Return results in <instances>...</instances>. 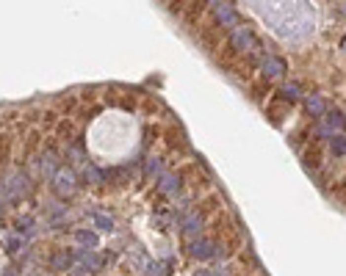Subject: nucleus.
<instances>
[{"label": "nucleus", "mask_w": 346, "mask_h": 276, "mask_svg": "<svg viewBox=\"0 0 346 276\" xmlns=\"http://www.w3.org/2000/svg\"><path fill=\"white\" fill-rule=\"evenodd\" d=\"M92 221L97 224L100 229H106V232H111V229H114V221L108 218V215H100V213H94V215H92Z\"/></svg>", "instance_id": "obj_7"}, {"label": "nucleus", "mask_w": 346, "mask_h": 276, "mask_svg": "<svg viewBox=\"0 0 346 276\" xmlns=\"http://www.w3.org/2000/svg\"><path fill=\"white\" fill-rule=\"evenodd\" d=\"M283 94H285V97H288V100H297V94H299V89H297V86H285V89H283Z\"/></svg>", "instance_id": "obj_13"}, {"label": "nucleus", "mask_w": 346, "mask_h": 276, "mask_svg": "<svg viewBox=\"0 0 346 276\" xmlns=\"http://www.w3.org/2000/svg\"><path fill=\"white\" fill-rule=\"evenodd\" d=\"M153 172H158V160H150V166H147V174H153Z\"/></svg>", "instance_id": "obj_14"}, {"label": "nucleus", "mask_w": 346, "mask_h": 276, "mask_svg": "<svg viewBox=\"0 0 346 276\" xmlns=\"http://www.w3.org/2000/svg\"><path fill=\"white\" fill-rule=\"evenodd\" d=\"M78 241L83 246H97V235L94 232H78Z\"/></svg>", "instance_id": "obj_11"}, {"label": "nucleus", "mask_w": 346, "mask_h": 276, "mask_svg": "<svg viewBox=\"0 0 346 276\" xmlns=\"http://www.w3.org/2000/svg\"><path fill=\"white\" fill-rule=\"evenodd\" d=\"M80 260H83V265H89V268H100V260L92 254V251H89V254L83 251V254H80Z\"/></svg>", "instance_id": "obj_12"}, {"label": "nucleus", "mask_w": 346, "mask_h": 276, "mask_svg": "<svg viewBox=\"0 0 346 276\" xmlns=\"http://www.w3.org/2000/svg\"><path fill=\"white\" fill-rule=\"evenodd\" d=\"M263 72H266L269 77H283L285 75V61H280V58H266V61H263Z\"/></svg>", "instance_id": "obj_3"}, {"label": "nucleus", "mask_w": 346, "mask_h": 276, "mask_svg": "<svg viewBox=\"0 0 346 276\" xmlns=\"http://www.w3.org/2000/svg\"><path fill=\"white\" fill-rule=\"evenodd\" d=\"M233 44L247 53V50L255 47V39H252V34H249L247 28H235V31H233Z\"/></svg>", "instance_id": "obj_1"}, {"label": "nucleus", "mask_w": 346, "mask_h": 276, "mask_svg": "<svg viewBox=\"0 0 346 276\" xmlns=\"http://www.w3.org/2000/svg\"><path fill=\"white\" fill-rule=\"evenodd\" d=\"M308 110H310L313 116H321V113H324V100H321V97H310V100H308Z\"/></svg>", "instance_id": "obj_6"}, {"label": "nucleus", "mask_w": 346, "mask_h": 276, "mask_svg": "<svg viewBox=\"0 0 346 276\" xmlns=\"http://www.w3.org/2000/svg\"><path fill=\"white\" fill-rule=\"evenodd\" d=\"M216 14H219V20L225 22V25H233V22H235V8L227 6V3H225V6H219V11H216Z\"/></svg>", "instance_id": "obj_5"}, {"label": "nucleus", "mask_w": 346, "mask_h": 276, "mask_svg": "<svg viewBox=\"0 0 346 276\" xmlns=\"http://www.w3.org/2000/svg\"><path fill=\"white\" fill-rule=\"evenodd\" d=\"M161 191L163 193H175L177 191V179L175 177H163L161 179Z\"/></svg>", "instance_id": "obj_9"}, {"label": "nucleus", "mask_w": 346, "mask_h": 276, "mask_svg": "<svg viewBox=\"0 0 346 276\" xmlns=\"http://www.w3.org/2000/svg\"><path fill=\"white\" fill-rule=\"evenodd\" d=\"M183 227H186V232H197V229H199V218H197V215H186Z\"/></svg>", "instance_id": "obj_10"}, {"label": "nucleus", "mask_w": 346, "mask_h": 276, "mask_svg": "<svg viewBox=\"0 0 346 276\" xmlns=\"http://www.w3.org/2000/svg\"><path fill=\"white\" fill-rule=\"evenodd\" d=\"M216 254V246L213 243H208V241H199V243H194V257H213Z\"/></svg>", "instance_id": "obj_4"}, {"label": "nucleus", "mask_w": 346, "mask_h": 276, "mask_svg": "<svg viewBox=\"0 0 346 276\" xmlns=\"http://www.w3.org/2000/svg\"><path fill=\"white\" fill-rule=\"evenodd\" d=\"M56 188H58V191L72 193V191H75V174H72L70 169H58V172H56Z\"/></svg>", "instance_id": "obj_2"}, {"label": "nucleus", "mask_w": 346, "mask_h": 276, "mask_svg": "<svg viewBox=\"0 0 346 276\" xmlns=\"http://www.w3.org/2000/svg\"><path fill=\"white\" fill-rule=\"evenodd\" d=\"M335 8H338V14H344V17H346V3H335Z\"/></svg>", "instance_id": "obj_15"}, {"label": "nucleus", "mask_w": 346, "mask_h": 276, "mask_svg": "<svg viewBox=\"0 0 346 276\" xmlns=\"http://www.w3.org/2000/svg\"><path fill=\"white\" fill-rule=\"evenodd\" d=\"M194 276H213V274H211V271H197Z\"/></svg>", "instance_id": "obj_16"}, {"label": "nucleus", "mask_w": 346, "mask_h": 276, "mask_svg": "<svg viewBox=\"0 0 346 276\" xmlns=\"http://www.w3.org/2000/svg\"><path fill=\"white\" fill-rule=\"evenodd\" d=\"M341 50H344V53H346V36H344V39H341Z\"/></svg>", "instance_id": "obj_17"}, {"label": "nucleus", "mask_w": 346, "mask_h": 276, "mask_svg": "<svg viewBox=\"0 0 346 276\" xmlns=\"http://www.w3.org/2000/svg\"><path fill=\"white\" fill-rule=\"evenodd\" d=\"M169 274V262H153L150 265V276H166Z\"/></svg>", "instance_id": "obj_8"}]
</instances>
